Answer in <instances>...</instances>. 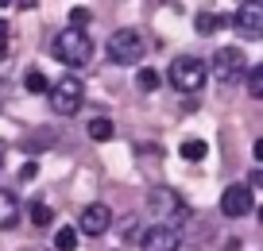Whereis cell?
I'll use <instances>...</instances> for the list:
<instances>
[{
    "label": "cell",
    "mask_w": 263,
    "mask_h": 251,
    "mask_svg": "<svg viewBox=\"0 0 263 251\" xmlns=\"http://www.w3.org/2000/svg\"><path fill=\"white\" fill-rule=\"evenodd\" d=\"M171 85L178 93H201V85H205V78H209V70H205V62L201 58H190V54H182V58H174L171 62Z\"/></svg>",
    "instance_id": "cell-3"
},
{
    "label": "cell",
    "mask_w": 263,
    "mask_h": 251,
    "mask_svg": "<svg viewBox=\"0 0 263 251\" xmlns=\"http://www.w3.org/2000/svg\"><path fill=\"white\" fill-rule=\"evenodd\" d=\"M108 58H112L116 66H140L143 58V35L136 31V27H120L116 35H108Z\"/></svg>",
    "instance_id": "cell-5"
},
{
    "label": "cell",
    "mask_w": 263,
    "mask_h": 251,
    "mask_svg": "<svg viewBox=\"0 0 263 251\" xmlns=\"http://www.w3.org/2000/svg\"><path fill=\"white\" fill-rule=\"evenodd\" d=\"M136 85H140L143 93H155V89H159V73L151 70V66H140V73H136Z\"/></svg>",
    "instance_id": "cell-17"
},
{
    "label": "cell",
    "mask_w": 263,
    "mask_h": 251,
    "mask_svg": "<svg viewBox=\"0 0 263 251\" xmlns=\"http://www.w3.org/2000/svg\"><path fill=\"white\" fill-rule=\"evenodd\" d=\"M27 217H31V224H35V228H47L50 220H54V213H50V205H47V201H31Z\"/></svg>",
    "instance_id": "cell-14"
},
{
    "label": "cell",
    "mask_w": 263,
    "mask_h": 251,
    "mask_svg": "<svg viewBox=\"0 0 263 251\" xmlns=\"http://www.w3.org/2000/svg\"><path fill=\"white\" fill-rule=\"evenodd\" d=\"M221 213L224 217H244V213H252V186H229L221 194Z\"/></svg>",
    "instance_id": "cell-9"
},
{
    "label": "cell",
    "mask_w": 263,
    "mask_h": 251,
    "mask_svg": "<svg viewBox=\"0 0 263 251\" xmlns=\"http://www.w3.org/2000/svg\"><path fill=\"white\" fill-rule=\"evenodd\" d=\"M78 247V228H58L54 232V251H74Z\"/></svg>",
    "instance_id": "cell-16"
},
{
    "label": "cell",
    "mask_w": 263,
    "mask_h": 251,
    "mask_svg": "<svg viewBox=\"0 0 263 251\" xmlns=\"http://www.w3.org/2000/svg\"><path fill=\"white\" fill-rule=\"evenodd\" d=\"M8 54V24H4V20H0V58Z\"/></svg>",
    "instance_id": "cell-22"
},
{
    "label": "cell",
    "mask_w": 263,
    "mask_h": 251,
    "mask_svg": "<svg viewBox=\"0 0 263 251\" xmlns=\"http://www.w3.org/2000/svg\"><path fill=\"white\" fill-rule=\"evenodd\" d=\"M20 220V201L12 189H0V228H12Z\"/></svg>",
    "instance_id": "cell-11"
},
{
    "label": "cell",
    "mask_w": 263,
    "mask_h": 251,
    "mask_svg": "<svg viewBox=\"0 0 263 251\" xmlns=\"http://www.w3.org/2000/svg\"><path fill=\"white\" fill-rule=\"evenodd\" d=\"M147 213L166 228H182L190 220V205L182 201L174 189H151L147 194Z\"/></svg>",
    "instance_id": "cell-1"
},
{
    "label": "cell",
    "mask_w": 263,
    "mask_h": 251,
    "mask_svg": "<svg viewBox=\"0 0 263 251\" xmlns=\"http://www.w3.org/2000/svg\"><path fill=\"white\" fill-rule=\"evenodd\" d=\"M205 155H209L205 139H186V143H182V159H186V162H201Z\"/></svg>",
    "instance_id": "cell-15"
},
{
    "label": "cell",
    "mask_w": 263,
    "mask_h": 251,
    "mask_svg": "<svg viewBox=\"0 0 263 251\" xmlns=\"http://www.w3.org/2000/svg\"><path fill=\"white\" fill-rule=\"evenodd\" d=\"M0 155H4V147H0ZM0 166H4V159H0Z\"/></svg>",
    "instance_id": "cell-24"
},
{
    "label": "cell",
    "mask_w": 263,
    "mask_h": 251,
    "mask_svg": "<svg viewBox=\"0 0 263 251\" xmlns=\"http://www.w3.org/2000/svg\"><path fill=\"white\" fill-rule=\"evenodd\" d=\"M24 85H27V93H47V89H50V85H47V73H39V70L27 73Z\"/></svg>",
    "instance_id": "cell-19"
},
{
    "label": "cell",
    "mask_w": 263,
    "mask_h": 251,
    "mask_svg": "<svg viewBox=\"0 0 263 251\" xmlns=\"http://www.w3.org/2000/svg\"><path fill=\"white\" fill-rule=\"evenodd\" d=\"M31 251H47V247H31Z\"/></svg>",
    "instance_id": "cell-26"
},
{
    "label": "cell",
    "mask_w": 263,
    "mask_h": 251,
    "mask_svg": "<svg viewBox=\"0 0 263 251\" xmlns=\"http://www.w3.org/2000/svg\"><path fill=\"white\" fill-rule=\"evenodd\" d=\"M8 4H12V0H0V8H8Z\"/></svg>",
    "instance_id": "cell-23"
},
{
    "label": "cell",
    "mask_w": 263,
    "mask_h": 251,
    "mask_svg": "<svg viewBox=\"0 0 263 251\" xmlns=\"http://www.w3.org/2000/svg\"><path fill=\"white\" fill-rule=\"evenodd\" d=\"M232 24L240 27L244 39H263V4H244V8L232 16Z\"/></svg>",
    "instance_id": "cell-10"
},
{
    "label": "cell",
    "mask_w": 263,
    "mask_h": 251,
    "mask_svg": "<svg viewBox=\"0 0 263 251\" xmlns=\"http://www.w3.org/2000/svg\"><path fill=\"white\" fill-rule=\"evenodd\" d=\"M140 247L143 251H178L182 236H178V228L155 224V228H147V232H140Z\"/></svg>",
    "instance_id": "cell-8"
},
{
    "label": "cell",
    "mask_w": 263,
    "mask_h": 251,
    "mask_svg": "<svg viewBox=\"0 0 263 251\" xmlns=\"http://www.w3.org/2000/svg\"><path fill=\"white\" fill-rule=\"evenodd\" d=\"M35 174H39V162H24V170H20V178H24V182H31Z\"/></svg>",
    "instance_id": "cell-21"
},
{
    "label": "cell",
    "mask_w": 263,
    "mask_h": 251,
    "mask_svg": "<svg viewBox=\"0 0 263 251\" xmlns=\"http://www.w3.org/2000/svg\"><path fill=\"white\" fill-rule=\"evenodd\" d=\"M47 97H50V108H54L58 116H78V108L85 105V85L70 73V78H58L54 85H50Z\"/></svg>",
    "instance_id": "cell-4"
},
{
    "label": "cell",
    "mask_w": 263,
    "mask_h": 251,
    "mask_svg": "<svg viewBox=\"0 0 263 251\" xmlns=\"http://www.w3.org/2000/svg\"><path fill=\"white\" fill-rule=\"evenodd\" d=\"M112 136H116L112 120H105V116H97V120H89V139H93V143H105V139H112Z\"/></svg>",
    "instance_id": "cell-12"
},
{
    "label": "cell",
    "mask_w": 263,
    "mask_h": 251,
    "mask_svg": "<svg viewBox=\"0 0 263 251\" xmlns=\"http://www.w3.org/2000/svg\"><path fill=\"white\" fill-rule=\"evenodd\" d=\"M50 54L66 66H85L93 58V43L82 27H70V31H58L54 43H50Z\"/></svg>",
    "instance_id": "cell-2"
},
{
    "label": "cell",
    "mask_w": 263,
    "mask_h": 251,
    "mask_svg": "<svg viewBox=\"0 0 263 251\" xmlns=\"http://www.w3.org/2000/svg\"><path fill=\"white\" fill-rule=\"evenodd\" d=\"M244 4H259V0H244Z\"/></svg>",
    "instance_id": "cell-25"
},
{
    "label": "cell",
    "mask_w": 263,
    "mask_h": 251,
    "mask_svg": "<svg viewBox=\"0 0 263 251\" xmlns=\"http://www.w3.org/2000/svg\"><path fill=\"white\" fill-rule=\"evenodd\" d=\"M108 228H112V209L101 205V201L85 205L82 217H78V232H82V236H105Z\"/></svg>",
    "instance_id": "cell-7"
},
{
    "label": "cell",
    "mask_w": 263,
    "mask_h": 251,
    "mask_svg": "<svg viewBox=\"0 0 263 251\" xmlns=\"http://www.w3.org/2000/svg\"><path fill=\"white\" fill-rule=\"evenodd\" d=\"M248 97H263V66H248Z\"/></svg>",
    "instance_id": "cell-18"
},
{
    "label": "cell",
    "mask_w": 263,
    "mask_h": 251,
    "mask_svg": "<svg viewBox=\"0 0 263 251\" xmlns=\"http://www.w3.org/2000/svg\"><path fill=\"white\" fill-rule=\"evenodd\" d=\"M70 24H74V27H85V24H89V12H85V8H70Z\"/></svg>",
    "instance_id": "cell-20"
},
{
    "label": "cell",
    "mask_w": 263,
    "mask_h": 251,
    "mask_svg": "<svg viewBox=\"0 0 263 251\" xmlns=\"http://www.w3.org/2000/svg\"><path fill=\"white\" fill-rule=\"evenodd\" d=\"M224 24H232V16H209V12H205V16H197V35H213L217 31V27H224Z\"/></svg>",
    "instance_id": "cell-13"
},
{
    "label": "cell",
    "mask_w": 263,
    "mask_h": 251,
    "mask_svg": "<svg viewBox=\"0 0 263 251\" xmlns=\"http://www.w3.org/2000/svg\"><path fill=\"white\" fill-rule=\"evenodd\" d=\"M244 70H248V58H244V50H240V47H221L213 54V73H217L221 85H232Z\"/></svg>",
    "instance_id": "cell-6"
}]
</instances>
